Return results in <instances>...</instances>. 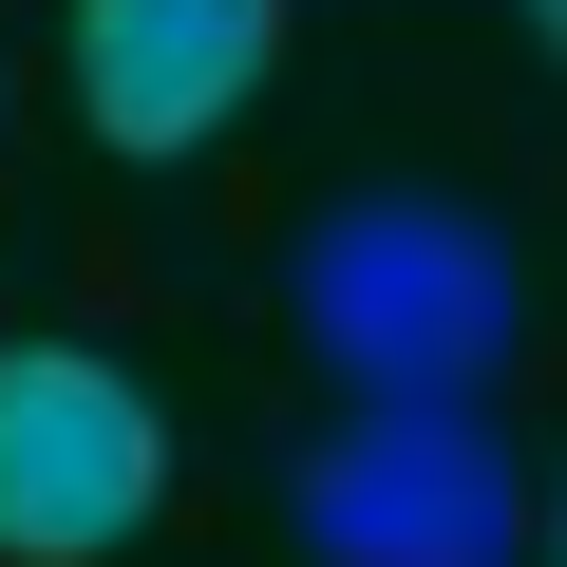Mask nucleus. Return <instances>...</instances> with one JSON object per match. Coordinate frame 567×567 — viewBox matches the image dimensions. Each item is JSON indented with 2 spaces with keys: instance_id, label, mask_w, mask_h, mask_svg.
I'll list each match as a JSON object with an SVG mask.
<instances>
[{
  "instance_id": "nucleus-1",
  "label": "nucleus",
  "mask_w": 567,
  "mask_h": 567,
  "mask_svg": "<svg viewBox=\"0 0 567 567\" xmlns=\"http://www.w3.org/2000/svg\"><path fill=\"white\" fill-rule=\"evenodd\" d=\"M284 322H303V360L341 398H492L529 341V265L454 189H341L284 246Z\"/></svg>"
},
{
  "instance_id": "nucleus-2",
  "label": "nucleus",
  "mask_w": 567,
  "mask_h": 567,
  "mask_svg": "<svg viewBox=\"0 0 567 567\" xmlns=\"http://www.w3.org/2000/svg\"><path fill=\"white\" fill-rule=\"evenodd\" d=\"M303 567H529V473L492 398H341L284 473Z\"/></svg>"
},
{
  "instance_id": "nucleus-3",
  "label": "nucleus",
  "mask_w": 567,
  "mask_h": 567,
  "mask_svg": "<svg viewBox=\"0 0 567 567\" xmlns=\"http://www.w3.org/2000/svg\"><path fill=\"white\" fill-rule=\"evenodd\" d=\"M171 511V416L95 341H0V567H95Z\"/></svg>"
},
{
  "instance_id": "nucleus-4",
  "label": "nucleus",
  "mask_w": 567,
  "mask_h": 567,
  "mask_svg": "<svg viewBox=\"0 0 567 567\" xmlns=\"http://www.w3.org/2000/svg\"><path fill=\"white\" fill-rule=\"evenodd\" d=\"M265 58H284V0H76V114L133 171L208 152L265 95Z\"/></svg>"
},
{
  "instance_id": "nucleus-5",
  "label": "nucleus",
  "mask_w": 567,
  "mask_h": 567,
  "mask_svg": "<svg viewBox=\"0 0 567 567\" xmlns=\"http://www.w3.org/2000/svg\"><path fill=\"white\" fill-rule=\"evenodd\" d=\"M511 20H529V39H548V58H567V0H511Z\"/></svg>"
},
{
  "instance_id": "nucleus-6",
  "label": "nucleus",
  "mask_w": 567,
  "mask_h": 567,
  "mask_svg": "<svg viewBox=\"0 0 567 567\" xmlns=\"http://www.w3.org/2000/svg\"><path fill=\"white\" fill-rule=\"evenodd\" d=\"M548 567H567V473H548Z\"/></svg>"
}]
</instances>
